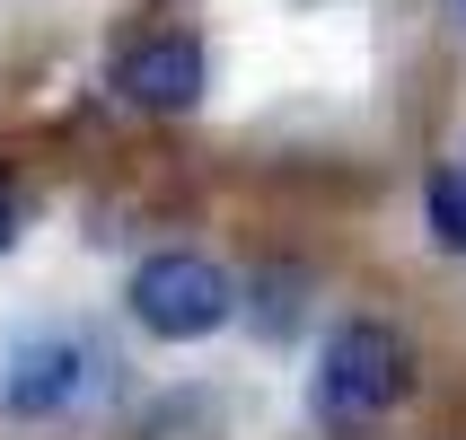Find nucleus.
I'll return each instance as SVG.
<instances>
[{
	"mask_svg": "<svg viewBox=\"0 0 466 440\" xmlns=\"http://www.w3.org/2000/svg\"><path fill=\"white\" fill-rule=\"evenodd\" d=\"M115 379V353H106L88 326H9L0 335V423H62L88 414Z\"/></svg>",
	"mask_w": 466,
	"mask_h": 440,
	"instance_id": "1",
	"label": "nucleus"
},
{
	"mask_svg": "<svg viewBox=\"0 0 466 440\" xmlns=\"http://www.w3.org/2000/svg\"><path fill=\"white\" fill-rule=\"evenodd\" d=\"M405 388H414L405 335H396L388 317H343L335 335H326V353H317V370H309V414L326 432H361V423L396 414Z\"/></svg>",
	"mask_w": 466,
	"mask_h": 440,
	"instance_id": "2",
	"label": "nucleus"
},
{
	"mask_svg": "<svg viewBox=\"0 0 466 440\" xmlns=\"http://www.w3.org/2000/svg\"><path fill=\"white\" fill-rule=\"evenodd\" d=\"M124 309L141 317V335H158V343H203V335H220L238 317V273L194 256V247H167V256L132 264Z\"/></svg>",
	"mask_w": 466,
	"mask_h": 440,
	"instance_id": "3",
	"label": "nucleus"
},
{
	"mask_svg": "<svg viewBox=\"0 0 466 440\" xmlns=\"http://www.w3.org/2000/svg\"><path fill=\"white\" fill-rule=\"evenodd\" d=\"M115 97L141 106V115H185V106L203 97V36H185V26L141 36V45L115 62Z\"/></svg>",
	"mask_w": 466,
	"mask_h": 440,
	"instance_id": "4",
	"label": "nucleus"
},
{
	"mask_svg": "<svg viewBox=\"0 0 466 440\" xmlns=\"http://www.w3.org/2000/svg\"><path fill=\"white\" fill-rule=\"evenodd\" d=\"M299 291H309V273H282V264L256 273V326L264 335H290L299 326Z\"/></svg>",
	"mask_w": 466,
	"mask_h": 440,
	"instance_id": "5",
	"label": "nucleus"
},
{
	"mask_svg": "<svg viewBox=\"0 0 466 440\" xmlns=\"http://www.w3.org/2000/svg\"><path fill=\"white\" fill-rule=\"evenodd\" d=\"M422 203H431V230H441V247H449V256H466V185H458V168H441V177L422 185Z\"/></svg>",
	"mask_w": 466,
	"mask_h": 440,
	"instance_id": "6",
	"label": "nucleus"
},
{
	"mask_svg": "<svg viewBox=\"0 0 466 440\" xmlns=\"http://www.w3.org/2000/svg\"><path fill=\"white\" fill-rule=\"evenodd\" d=\"M18 238H26V185H9V177H0V256H9Z\"/></svg>",
	"mask_w": 466,
	"mask_h": 440,
	"instance_id": "7",
	"label": "nucleus"
},
{
	"mask_svg": "<svg viewBox=\"0 0 466 440\" xmlns=\"http://www.w3.org/2000/svg\"><path fill=\"white\" fill-rule=\"evenodd\" d=\"M458 185H466V168H458Z\"/></svg>",
	"mask_w": 466,
	"mask_h": 440,
	"instance_id": "8",
	"label": "nucleus"
},
{
	"mask_svg": "<svg viewBox=\"0 0 466 440\" xmlns=\"http://www.w3.org/2000/svg\"><path fill=\"white\" fill-rule=\"evenodd\" d=\"M458 9H466V0H458Z\"/></svg>",
	"mask_w": 466,
	"mask_h": 440,
	"instance_id": "9",
	"label": "nucleus"
}]
</instances>
